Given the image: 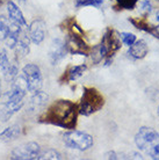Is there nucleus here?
<instances>
[{"label":"nucleus","mask_w":159,"mask_h":160,"mask_svg":"<svg viewBox=\"0 0 159 160\" xmlns=\"http://www.w3.org/2000/svg\"><path fill=\"white\" fill-rule=\"evenodd\" d=\"M78 107L70 100H58L49 107L42 116L41 122L57 125L64 129H73L78 118Z\"/></svg>","instance_id":"nucleus-1"},{"label":"nucleus","mask_w":159,"mask_h":160,"mask_svg":"<svg viewBox=\"0 0 159 160\" xmlns=\"http://www.w3.org/2000/svg\"><path fill=\"white\" fill-rule=\"evenodd\" d=\"M135 143L139 150L152 159L159 160V133L155 129L142 127L136 133Z\"/></svg>","instance_id":"nucleus-2"},{"label":"nucleus","mask_w":159,"mask_h":160,"mask_svg":"<svg viewBox=\"0 0 159 160\" xmlns=\"http://www.w3.org/2000/svg\"><path fill=\"white\" fill-rule=\"evenodd\" d=\"M104 96L98 89L93 87H85L78 110H79V114L84 116H90L92 114L99 112L104 107Z\"/></svg>","instance_id":"nucleus-3"},{"label":"nucleus","mask_w":159,"mask_h":160,"mask_svg":"<svg viewBox=\"0 0 159 160\" xmlns=\"http://www.w3.org/2000/svg\"><path fill=\"white\" fill-rule=\"evenodd\" d=\"M63 143L73 150L86 151L93 146V137L86 132L81 131H69L63 135Z\"/></svg>","instance_id":"nucleus-4"},{"label":"nucleus","mask_w":159,"mask_h":160,"mask_svg":"<svg viewBox=\"0 0 159 160\" xmlns=\"http://www.w3.org/2000/svg\"><path fill=\"white\" fill-rule=\"evenodd\" d=\"M22 72H23L24 78L27 80L29 92L33 94L38 92L42 87V82H43L40 68L35 64H27L22 68Z\"/></svg>","instance_id":"nucleus-5"},{"label":"nucleus","mask_w":159,"mask_h":160,"mask_svg":"<svg viewBox=\"0 0 159 160\" xmlns=\"http://www.w3.org/2000/svg\"><path fill=\"white\" fill-rule=\"evenodd\" d=\"M41 153L40 145L35 142L24 143L16 146L12 151V159L15 160H34L37 159Z\"/></svg>","instance_id":"nucleus-6"},{"label":"nucleus","mask_w":159,"mask_h":160,"mask_svg":"<svg viewBox=\"0 0 159 160\" xmlns=\"http://www.w3.org/2000/svg\"><path fill=\"white\" fill-rule=\"evenodd\" d=\"M29 38L34 44H41L45 37V22L41 19L34 20L27 27Z\"/></svg>","instance_id":"nucleus-7"},{"label":"nucleus","mask_w":159,"mask_h":160,"mask_svg":"<svg viewBox=\"0 0 159 160\" xmlns=\"http://www.w3.org/2000/svg\"><path fill=\"white\" fill-rule=\"evenodd\" d=\"M68 53L65 43L60 38H56L52 41L51 45H50V50H49V59L51 62L52 65L59 64L60 62L65 58Z\"/></svg>","instance_id":"nucleus-8"},{"label":"nucleus","mask_w":159,"mask_h":160,"mask_svg":"<svg viewBox=\"0 0 159 160\" xmlns=\"http://www.w3.org/2000/svg\"><path fill=\"white\" fill-rule=\"evenodd\" d=\"M65 47L68 52H71L73 55H86L88 52L87 44L77 34H72L68 37V40L65 42Z\"/></svg>","instance_id":"nucleus-9"},{"label":"nucleus","mask_w":159,"mask_h":160,"mask_svg":"<svg viewBox=\"0 0 159 160\" xmlns=\"http://www.w3.org/2000/svg\"><path fill=\"white\" fill-rule=\"evenodd\" d=\"M101 43L105 45L108 55L109 53H114V52L117 51L121 48V37H120V35L116 34L115 30L108 29L107 32H105Z\"/></svg>","instance_id":"nucleus-10"},{"label":"nucleus","mask_w":159,"mask_h":160,"mask_svg":"<svg viewBox=\"0 0 159 160\" xmlns=\"http://www.w3.org/2000/svg\"><path fill=\"white\" fill-rule=\"evenodd\" d=\"M29 43H30V38L28 32L26 30H22L14 48L16 58H24L29 53Z\"/></svg>","instance_id":"nucleus-11"},{"label":"nucleus","mask_w":159,"mask_h":160,"mask_svg":"<svg viewBox=\"0 0 159 160\" xmlns=\"http://www.w3.org/2000/svg\"><path fill=\"white\" fill-rule=\"evenodd\" d=\"M7 12H8V19L15 23L20 24L21 27L27 28V22L24 19L23 14L21 12V9L18 7V5L14 4L13 1H8L7 4Z\"/></svg>","instance_id":"nucleus-12"},{"label":"nucleus","mask_w":159,"mask_h":160,"mask_svg":"<svg viewBox=\"0 0 159 160\" xmlns=\"http://www.w3.org/2000/svg\"><path fill=\"white\" fill-rule=\"evenodd\" d=\"M147 45L146 42L144 40H139V41H135L134 43L129 47V55L134 58V59H142L147 55Z\"/></svg>","instance_id":"nucleus-13"},{"label":"nucleus","mask_w":159,"mask_h":160,"mask_svg":"<svg viewBox=\"0 0 159 160\" xmlns=\"http://www.w3.org/2000/svg\"><path fill=\"white\" fill-rule=\"evenodd\" d=\"M48 100H49L48 94L42 92L41 89L38 91V92L34 93L32 100H30V103H29L30 110H32V112H37V110L44 108V106L47 104Z\"/></svg>","instance_id":"nucleus-14"},{"label":"nucleus","mask_w":159,"mask_h":160,"mask_svg":"<svg viewBox=\"0 0 159 160\" xmlns=\"http://www.w3.org/2000/svg\"><path fill=\"white\" fill-rule=\"evenodd\" d=\"M21 128L19 125H11L0 133V139L4 142H12L20 136Z\"/></svg>","instance_id":"nucleus-15"},{"label":"nucleus","mask_w":159,"mask_h":160,"mask_svg":"<svg viewBox=\"0 0 159 160\" xmlns=\"http://www.w3.org/2000/svg\"><path fill=\"white\" fill-rule=\"evenodd\" d=\"M107 56H108L107 50H106V48H105V45L102 43H100V44H98L96 47H94L91 52L92 62H93L94 64H99L100 62L102 59H105Z\"/></svg>","instance_id":"nucleus-16"},{"label":"nucleus","mask_w":159,"mask_h":160,"mask_svg":"<svg viewBox=\"0 0 159 160\" xmlns=\"http://www.w3.org/2000/svg\"><path fill=\"white\" fill-rule=\"evenodd\" d=\"M85 71H86V65H76V66H72L69 70L68 80L69 81H73V80L79 79L80 77L84 74Z\"/></svg>","instance_id":"nucleus-17"},{"label":"nucleus","mask_w":159,"mask_h":160,"mask_svg":"<svg viewBox=\"0 0 159 160\" xmlns=\"http://www.w3.org/2000/svg\"><path fill=\"white\" fill-rule=\"evenodd\" d=\"M9 24H11V20L9 19L0 15V41H4L6 38V36L8 35Z\"/></svg>","instance_id":"nucleus-18"},{"label":"nucleus","mask_w":159,"mask_h":160,"mask_svg":"<svg viewBox=\"0 0 159 160\" xmlns=\"http://www.w3.org/2000/svg\"><path fill=\"white\" fill-rule=\"evenodd\" d=\"M37 159H51V160H59L62 159V154H60L58 151H56V150H47V151H44V152H42L41 151L40 156H38V158Z\"/></svg>","instance_id":"nucleus-19"},{"label":"nucleus","mask_w":159,"mask_h":160,"mask_svg":"<svg viewBox=\"0 0 159 160\" xmlns=\"http://www.w3.org/2000/svg\"><path fill=\"white\" fill-rule=\"evenodd\" d=\"M3 73H4V77H5V79H6V81L12 82L13 80L18 77V68H16L14 64H11Z\"/></svg>","instance_id":"nucleus-20"},{"label":"nucleus","mask_w":159,"mask_h":160,"mask_svg":"<svg viewBox=\"0 0 159 160\" xmlns=\"http://www.w3.org/2000/svg\"><path fill=\"white\" fill-rule=\"evenodd\" d=\"M104 2V0H76V6L77 8L83 7V6H94V7H99Z\"/></svg>","instance_id":"nucleus-21"},{"label":"nucleus","mask_w":159,"mask_h":160,"mask_svg":"<svg viewBox=\"0 0 159 160\" xmlns=\"http://www.w3.org/2000/svg\"><path fill=\"white\" fill-rule=\"evenodd\" d=\"M137 4H138V2H137ZM138 9H139V12L142 13V14L146 15V14H149V13L152 11L151 2H150L149 0H139Z\"/></svg>","instance_id":"nucleus-22"},{"label":"nucleus","mask_w":159,"mask_h":160,"mask_svg":"<svg viewBox=\"0 0 159 160\" xmlns=\"http://www.w3.org/2000/svg\"><path fill=\"white\" fill-rule=\"evenodd\" d=\"M117 5L123 9H129L131 11L136 7V5L138 2V0H116Z\"/></svg>","instance_id":"nucleus-23"},{"label":"nucleus","mask_w":159,"mask_h":160,"mask_svg":"<svg viewBox=\"0 0 159 160\" xmlns=\"http://www.w3.org/2000/svg\"><path fill=\"white\" fill-rule=\"evenodd\" d=\"M9 65H11V63H9V59H8L7 52L5 50H0V70L4 72Z\"/></svg>","instance_id":"nucleus-24"},{"label":"nucleus","mask_w":159,"mask_h":160,"mask_svg":"<svg viewBox=\"0 0 159 160\" xmlns=\"http://www.w3.org/2000/svg\"><path fill=\"white\" fill-rule=\"evenodd\" d=\"M120 37H121V41H122L126 45H128V47H130V45L136 41V36L134 34H131V32H122V34L120 35Z\"/></svg>","instance_id":"nucleus-25"},{"label":"nucleus","mask_w":159,"mask_h":160,"mask_svg":"<svg viewBox=\"0 0 159 160\" xmlns=\"http://www.w3.org/2000/svg\"><path fill=\"white\" fill-rule=\"evenodd\" d=\"M105 158H106V159H114L115 160V159H119V156H117L114 151H110V152H108V153L105 154Z\"/></svg>","instance_id":"nucleus-26"},{"label":"nucleus","mask_w":159,"mask_h":160,"mask_svg":"<svg viewBox=\"0 0 159 160\" xmlns=\"http://www.w3.org/2000/svg\"><path fill=\"white\" fill-rule=\"evenodd\" d=\"M0 99H1V84H0Z\"/></svg>","instance_id":"nucleus-27"},{"label":"nucleus","mask_w":159,"mask_h":160,"mask_svg":"<svg viewBox=\"0 0 159 160\" xmlns=\"http://www.w3.org/2000/svg\"><path fill=\"white\" fill-rule=\"evenodd\" d=\"M19 1H21V2H23V4L26 2V0H19Z\"/></svg>","instance_id":"nucleus-28"},{"label":"nucleus","mask_w":159,"mask_h":160,"mask_svg":"<svg viewBox=\"0 0 159 160\" xmlns=\"http://www.w3.org/2000/svg\"><path fill=\"white\" fill-rule=\"evenodd\" d=\"M157 20L159 21V14H158V15H157Z\"/></svg>","instance_id":"nucleus-29"},{"label":"nucleus","mask_w":159,"mask_h":160,"mask_svg":"<svg viewBox=\"0 0 159 160\" xmlns=\"http://www.w3.org/2000/svg\"><path fill=\"white\" fill-rule=\"evenodd\" d=\"M158 116H159V107H158Z\"/></svg>","instance_id":"nucleus-30"}]
</instances>
